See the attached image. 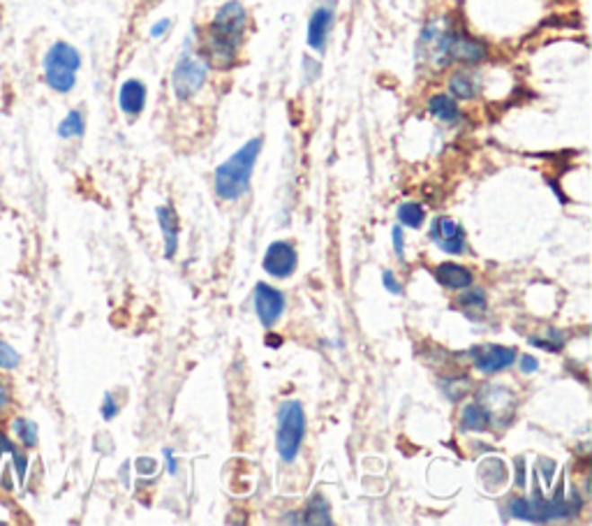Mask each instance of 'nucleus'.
Here are the masks:
<instances>
[{"label":"nucleus","mask_w":592,"mask_h":526,"mask_svg":"<svg viewBox=\"0 0 592 526\" xmlns=\"http://www.w3.org/2000/svg\"><path fill=\"white\" fill-rule=\"evenodd\" d=\"M382 283H384L386 290L393 292V295H402V285H401V281L396 279L393 272H384V274H382Z\"/></svg>","instance_id":"a878e982"},{"label":"nucleus","mask_w":592,"mask_h":526,"mask_svg":"<svg viewBox=\"0 0 592 526\" xmlns=\"http://www.w3.org/2000/svg\"><path fill=\"white\" fill-rule=\"evenodd\" d=\"M12 464H14V468H17L19 483H23V480H26V471H28V457L23 455V452H19V450H14V452H12Z\"/></svg>","instance_id":"393cba45"},{"label":"nucleus","mask_w":592,"mask_h":526,"mask_svg":"<svg viewBox=\"0 0 592 526\" xmlns=\"http://www.w3.org/2000/svg\"><path fill=\"white\" fill-rule=\"evenodd\" d=\"M304 66L310 67L308 79H317V75H320V63H315L313 58H304Z\"/></svg>","instance_id":"2f4dec72"},{"label":"nucleus","mask_w":592,"mask_h":526,"mask_svg":"<svg viewBox=\"0 0 592 526\" xmlns=\"http://www.w3.org/2000/svg\"><path fill=\"white\" fill-rule=\"evenodd\" d=\"M116 413H119V406H116V399L111 395H104L102 417H104V420H114Z\"/></svg>","instance_id":"bb28decb"},{"label":"nucleus","mask_w":592,"mask_h":526,"mask_svg":"<svg viewBox=\"0 0 592 526\" xmlns=\"http://www.w3.org/2000/svg\"><path fill=\"white\" fill-rule=\"evenodd\" d=\"M264 269L276 279H287L296 269V251L287 242H273L264 255Z\"/></svg>","instance_id":"f8f14e48"},{"label":"nucleus","mask_w":592,"mask_h":526,"mask_svg":"<svg viewBox=\"0 0 592 526\" xmlns=\"http://www.w3.org/2000/svg\"><path fill=\"white\" fill-rule=\"evenodd\" d=\"M393 248H396L398 258H405V236H402V227L398 225V227H393Z\"/></svg>","instance_id":"c85d7f7f"},{"label":"nucleus","mask_w":592,"mask_h":526,"mask_svg":"<svg viewBox=\"0 0 592 526\" xmlns=\"http://www.w3.org/2000/svg\"><path fill=\"white\" fill-rule=\"evenodd\" d=\"M164 457H167V461H169V473L176 476V459H174V455H172V450H164Z\"/></svg>","instance_id":"f704fd0d"},{"label":"nucleus","mask_w":592,"mask_h":526,"mask_svg":"<svg viewBox=\"0 0 592 526\" xmlns=\"http://www.w3.org/2000/svg\"><path fill=\"white\" fill-rule=\"evenodd\" d=\"M523 468H526V461L523 459H518L517 461V473H518V477H517V483H518V487H526V473H523Z\"/></svg>","instance_id":"72a5a7b5"},{"label":"nucleus","mask_w":592,"mask_h":526,"mask_svg":"<svg viewBox=\"0 0 592 526\" xmlns=\"http://www.w3.org/2000/svg\"><path fill=\"white\" fill-rule=\"evenodd\" d=\"M84 132H86V119H84V114L79 110H72L58 126V138L63 139L82 138Z\"/></svg>","instance_id":"6ab92c4d"},{"label":"nucleus","mask_w":592,"mask_h":526,"mask_svg":"<svg viewBox=\"0 0 592 526\" xmlns=\"http://www.w3.org/2000/svg\"><path fill=\"white\" fill-rule=\"evenodd\" d=\"M255 311L260 316L264 327H273L278 318L285 311V297L283 292L271 288L269 283H257L255 288Z\"/></svg>","instance_id":"6e6552de"},{"label":"nucleus","mask_w":592,"mask_h":526,"mask_svg":"<svg viewBox=\"0 0 592 526\" xmlns=\"http://www.w3.org/2000/svg\"><path fill=\"white\" fill-rule=\"evenodd\" d=\"M7 404H10V395H7L5 383H3V380H0V413L5 411Z\"/></svg>","instance_id":"473e14b6"},{"label":"nucleus","mask_w":592,"mask_h":526,"mask_svg":"<svg viewBox=\"0 0 592 526\" xmlns=\"http://www.w3.org/2000/svg\"><path fill=\"white\" fill-rule=\"evenodd\" d=\"M169 28H172V22H169V19H160V22H155L151 26V38L153 40L164 38V35H167Z\"/></svg>","instance_id":"cd10ccee"},{"label":"nucleus","mask_w":592,"mask_h":526,"mask_svg":"<svg viewBox=\"0 0 592 526\" xmlns=\"http://www.w3.org/2000/svg\"><path fill=\"white\" fill-rule=\"evenodd\" d=\"M473 357L479 371L498 373L514 364L517 351H514V348H507V345H479V348L473 351Z\"/></svg>","instance_id":"9d476101"},{"label":"nucleus","mask_w":592,"mask_h":526,"mask_svg":"<svg viewBox=\"0 0 592 526\" xmlns=\"http://www.w3.org/2000/svg\"><path fill=\"white\" fill-rule=\"evenodd\" d=\"M305 436V413L299 401H283L278 408L276 448L283 461H294Z\"/></svg>","instance_id":"20e7f679"},{"label":"nucleus","mask_w":592,"mask_h":526,"mask_svg":"<svg viewBox=\"0 0 592 526\" xmlns=\"http://www.w3.org/2000/svg\"><path fill=\"white\" fill-rule=\"evenodd\" d=\"M208 63L204 56H197L192 51L181 54V58L174 66V75H172V86L179 100H190L199 94L204 84L208 79Z\"/></svg>","instance_id":"39448f33"},{"label":"nucleus","mask_w":592,"mask_h":526,"mask_svg":"<svg viewBox=\"0 0 592 526\" xmlns=\"http://www.w3.org/2000/svg\"><path fill=\"white\" fill-rule=\"evenodd\" d=\"M461 304L463 307H474L479 311V308L486 307V299H484V292L482 290H473V292H465V295L461 297Z\"/></svg>","instance_id":"b1692460"},{"label":"nucleus","mask_w":592,"mask_h":526,"mask_svg":"<svg viewBox=\"0 0 592 526\" xmlns=\"http://www.w3.org/2000/svg\"><path fill=\"white\" fill-rule=\"evenodd\" d=\"M82 67V54L67 42H54L44 54V82L56 94H70Z\"/></svg>","instance_id":"7ed1b4c3"},{"label":"nucleus","mask_w":592,"mask_h":526,"mask_svg":"<svg viewBox=\"0 0 592 526\" xmlns=\"http://www.w3.org/2000/svg\"><path fill=\"white\" fill-rule=\"evenodd\" d=\"M14 433H17V439L22 441V445L26 448H35L38 445V424L33 420H26V417H17L14 424H12Z\"/></svg>","instance_id":"412c9836"},{"label":"nucleus","mask_w":592,"mask_h":526,"mask_svg":"<svg viewBox=\"0 0 592 526\" xmlns=\"http://www.w3.org/2000/svg\"><path fill=\"white\" fill-rule=\"evenodd\" d=\"M482 91V82L474 72L461 70L449 79V94L456 100H474Z\"/></svg>","instance_id":"2eb2a0df"},{"label":"nucleus","mask_w":592,"mask_h":526,"mask_svg":"<svg viewBox=\"0 0 592 526\" xmlns=\"http://www.w3.org/2000/svg\"><path fill=\"white\" fill-rule=\"evenodd\" d=\"M398 220H401V225H405V227H412V230H417V227H421L426 220L424 207L417 202L401 204V207H398Z\"/></svg>","instance_id":"aec40b11"},{"label":"nucleus","mask_w":592,"mask_h":526,"mask_svg":"<svg viewBox=\"0 0 592 526\" xmlns=\"http://www.w3.org/2000/svg\"><path fill=\"white\" fill-rule=\"evenodd\" d=\"M305 524H331V517H329V504H326L322 496H315L310 501L308 510H305L304 517Z\"/></svg>","instance_id":"4be33fe9"},{"label":"nucleus","mask_w":592,"mask_h":526,"mask_svg":"<svg viewBox=\"0 0 592 526\" xmlns=\"http://www.w3.org/2000/svg\"><path fill=\"white\" fill-rule=\"evenodd\" d=\"M333 22H336V7L331 3L315 7L310 14L308 22V47L315 51H324L326 42H329V33H331Z\"/></svg>","instance_id":"1a4fd4ad"},{"label":"nucleus","mask_w":592,"mask_h":526,"mask_svg":"<svg viewBox=\"0 0 592 526\" xmlns=\"http://www.w3.org/2000/svg\"><path fill=\"white\" fill-rule=\"evenodd\" d=\"M19 367V352L12 348L10 343L0 339V369H17Z\"/></svg>","instance_id":"5701e85b"},{"label":"nucleus","mask_w":592,"mask_h":526,"mask_svg":"<svg viewBox=\"0 0 592 526\" xmlns=\"http://www.w3.org/2000/svg\"><path fill=\"white\" fill-rule=\"evenodd\" d=\"M489 49L482 40H474L465 33H456L451 31L449 35V47H446V56L449 61H458L463 66H474V63L484 61Z\"/></svg>","instance_id":"0eeeda50"},{"label":"nucleus","mask_w":592,"mask_h":526,"mask_svg":"<svg viewBox=\"0 0 592 526\" xmlns=\"http://www.w3.org/2000/svg\"><path fill=\"white\" fill-rule=\"evenodd\" d=\"M430 236H433V242L442 251L451 253V255H458V253L465 251V230L451 218H446V216L435 220L433 227H430Z\"/></svg>","instance_id":"9b49d317"},{"label":"nucleus","mask_w":592,"mask_h":526,"mask_svg":"<svg viewBox=\"0 0 592 526\" xmlns=\"http://www.w3.org/2000/svg\"><path fill=\"white\" fill-rule=\"evenodd\" d=\"M555 466L551 461H543V477H546V483H551V473H553Z\"/></svg>","instance_id":"c9c22d12"},{"label":"nucleus","mask_w":592,"mask_h":526,"mask_svg":"<svg viewBox=\"0 0 592 526\" xmlns=\"http://www.w3.org/2000/svg\"><path fill=\"white\" fill-rule=\"evenodd\" d=\"M245 28H248V12L241 5V0H227L216 12V17L207 31L204 54H207L208 66L229 67L236 63Z\"/></svg>","instance_id":"f257e3e1"},{"label":"nucleus","mask_w":592,"mask_h":526,"mask_svg":"<svg viewBox=\"0 0 592 526\" xmlns=\"http://www.w3.org/2000/svg\"><path fill=\"white\" fill-rule=\"evenodd\" d=\"M579 508V505H576ZM576 508L571 504L562 499H514L509 504V513L518 520L526 522H553V520H562V517H571V513H576Z\"/></svg>","instance_id":"423d86ee"},{"label":"nucleus","mask_w":592,"mask_h":526,"mask_svg":"<svg viewBox=\"0 0 592 526\" xmlns=\"http://www.w3.org/2000/svg\"><path fill=\"white\" fill-rule=\"evenodd\" d=\"M435 279L440 281L445 288H449V290H463V288L473 283L470 269L461 267L456 263H442L440 267L435 269Z\"/></svg>","instance_id":"4468645a"},{"label":"nucleus","mask_w":592,"mask_h":526,"mask_svg":"<svg viewBox=\"0 0 592 526\" xmlns=\"http://www.w3.org/2000/svg\"><path fill=\"white\" fill-rule=\"evenodd\" d=\"M261 138L245 142L234 156H229L216 170V192L220 200H239L251 186L255 163L261 151Z\"/></svg>","instance_id":"f03ea898"},{"label":"nucleus","mask_w":592,"mask_h":526,"mask_svg":"<svg viewBox=\"0 0 592 526\" xmlns=\"http://www.w3.org/2000/svg\"><path fill=\"white\" fill-rule=\"evenodd\" d=\"M146 86L139 79H128L119 91V107L123 114L139 116L146 107Z\"/></svg>","instance_id":"ddd939ff"},{"label":"nucleus","mask_w":592,"mask_h":526,"mask_svg":"<svg viewBox=\"0 0 592 526\" xmlns=\"http://www.w3.org/2000/svg\"><path fill=\"white\" fill-rule=\"evenodd\" d=\"M537 367H539V362H537V360H535L533 355H523L521 357L523 373H535V371H537Z\"/></svg>","instance_id":"c756f323"},{"label":"nucleus","mask_w":592,"mask_h":526,"mask_svg":"<svg viewBox=\"0 0 592 526\" xmlns=\"http://www.w3.org/2000/svg\"><path fill=\"white\" fill-rule=\"evenodd\" d=\"M429 114L435 116L442 123H458L461 121V107H458L456 98H451L449 94H437L429 100Z\"/></svg>","instance_id":"dca6fc26"},{"label":"nucleus","mask_w":592,"mask_h":526,"mask_svg":"<svg viewBox=\"0 0 592 526\" xmlns=\"http://www.w3.org/2000/svg\"><path fill=\"white\" fill-rule=\"evenodd\" d=\"M137 468H139V473H142V476H146V473L155 471V461H151V459H146V457H142V459L137 461Z\"/></svg>","instance_id":"7c9ffc66"},{"label":"nucleus","mask_w":592,"mask_h":526,"mask_svg":"<svg viewBox=\"0 0 592 526\" xmlns=\"http://www.w3.org/2000/svg\"><path fill=\"white\" fill-rule=\"evenodd\" d=\"M158 220L164 235V255L174 258L176 248H179V218H176L174 209L169 204L167 207H158Z\"/></svg>","instance_id":"f3484780"},{"label":"nucleus","mask_w":592,"mask_h":526,"mask_svg":"<svg viewBox=\"0 0 592 526\" xmlns=\"http://www.w3.org/2000/svg\"><path fill=\"white\" fill-rule=\"evenodd\" d=\"M490 423V411L484 404H467L463 408V427L474 429V432H482V429L489 427Z\"/></svg>","instance_id":"a211bd4d"}]
</instances>
